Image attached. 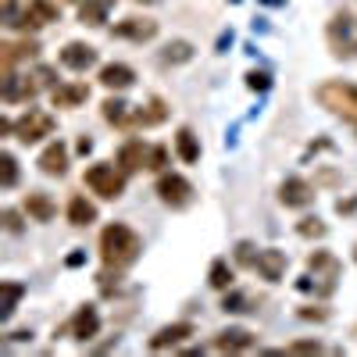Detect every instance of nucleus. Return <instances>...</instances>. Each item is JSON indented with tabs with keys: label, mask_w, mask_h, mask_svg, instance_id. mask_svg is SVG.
<instances>
[{
	"label": "nucleus",
	"mask_w": 357,
	"mask_h": 357,
	"mask_svg": "<svg viewBox=\"0 0 357 357\" xmlns=\"http://www.w3.org/2000/svg\"><path fill=\"white\" fill-rule=\"evenodd\" d=\"M207 282H211L215 289H229V286H232V268H229L225 257H218V261L211 264V272H207Z\"/></svg>",
	"instance_id": "nucleus-29"
},
{
	"label": "nucleus",
	"mask_w": 357,
	"mask_h": 357,
	"mask_svg": "<svg viewBox=\"0 0 357 357\" xmlns=\"http://www.w3.org/2000/svg\"><path fill=\"white\" fill-rule=\"evenodd\" d=\"M165 165H168V151H165V146H151V165H146V168H151V172H165Z\"/></svg>",
	"instance_id": "nucleus-33"
},
{
	"label": "nucleus",
	"mask_w": 357,
	"mask_h": 357,
	"mask_svg": "<svg viewBox=\"0 0 357 357\" xmlns=\"http://www.w3.org/2000/svg\"><path fill=\"white\" fill-rule=\"evenodd\" d=\"M139 254H143V240L129 225L114 222L100 232V257H104L107 268H129V264L139 261Z\"/></svg>",
	"instance_id": "nucleus-2"
},
{
	"label": "nucleus",
	"mask_w": 357,
	"mask_h": 357,
	"mask_svg": "<svg viewBox=\"0 0 357 357\" xmlns=\"http://www.w3.org/2000/svg\"><path fill=\"white\" fill-rule=\"evenodd\" d=\"M36 79H40V82H43V89H47V86H54V82H57V79H54V68H47V65H40V68H36Z\"/></svg>",
	"instance_id": "nucleus-37"
},
{
	"label": "nucleus",
	"mask_w": 357,
	"mask_h": 357,
	"mask_svg": "<svg viewBox=\"0 0 357 357\" xmlns=\"http://www.w3.org/2000/svg\"><path fill=\"white\" fill-rule=\"evenodd\" d=\"M247 86L250 89H268V86H272V79H268V72H250L247 75Z\"/></svg>",
	"instance_id": "nucleus-36"
},
{
	"label": "nucleus",
	"mask_w": 357,
	"mask_h": 357,
	"mask_svg": "<svg viewBox=\"0 0 357 357\" xmlns=\"http://www.w3.org/2000/svg\"><path fill=\"white\" fill-rule=\"evenodd\" d=\"M286 350H289V354H321V343H318V340H296V343H289Z\"/></svg>",
	"instance_id": "nucleus-31"
},
{
	"label": "nucleus",
	"mask_w": 357,
	"mask_h": 357,
	"mask_svg": "<svg viewBox=\"0 0 357 357\" xmlns=\"http://www.w3.org/2000/svg\"><path fill=\"white\" fill-rule=\"evenodd\" d=\"M118 165H122L126 172H139L151 165V146H146L143 139H126L122 146H118Z\"/></svg>",
	"instance_id": "nucleus-14"
},
{
	"label": "nucleus",
	"mask_w": 357,
	"mask_h": 357,
	"mask_svg": "<svg viewBox=\"0 0 357 357\" xmlns=\"http://www.w3.org/2000/svg\"><path fill=\"white\" fill-rule=\"evenodd\" d=\"M68 333H72V340H79V343H89V340H93V336L100 333V314H97V307H93V304L79 307L75 318L68 321Z\"/></svg>",
	"instance_id": "nucleus-10"
},
{
	"label": "nucleus",
	"mask_w": 357,
	"mask_h": 357,
	"mask_svg": "<svg viewBox=\"0 0 357 357\" xmlns=\"http://www.w3.org/2000/svg\"><path fill=\"white\" fill-rule=\"evenodd\" d=\"M168 118V107L161 97H151L146 104L132 107V118H129V129H151V126H161Z\"/></svg>",
	"instance_id": "nucleus-13"
},
{
	"label": "nucleus",
	"mask_w": 357,
	"mask_h": 357,
	"mask_svg": "<svg viewBox=\"0 0 357 357\" xmlns=\"http://www.w3.org/2000/svg\"><path fill=\"white\" fill-rule=\"evenodd\" d=\"M222 307H225V311H247V296H240V293H229L225 301H222Z\"/></svg>",
	"instance_id": "nucleus-35"
},
{
	"label": "nucleus",
	"mask_w": 357,
	"mask_h": 357,
	"mask_svg": "<svg viewBox=\"0 0 357 357\" xmlns=\"http://www.w3.org/2000/svg\"><path fill=\"white\" fill-rule=\"evenodd\" d=\"M54 107H79L89 100V86L86 82H72V86H54V93H50Z\"/></svg>",
	"instance_id": "nucleus-22"
},
{
	"label": "nucleus",
	"mask_w": 357,
	"mask_h": 357,
	"mask_svg": "<svg viewBox=\"0 0 357 357\" xmlns=\"http://www.w3.org/2000/svg\"><path fill=\"white\" fill-rule=\"evenodd\" d=\"M15 136L29 146V143H40V139H47V136H54V118L47 114V111H33L29 107L18 122H15Z\"/></svg>",
	"instance_id": "nucleus-6"
},
{
	"label": "nucleus",
	"mask_w": 357,
	"mask_h": 357,
	"mask_svg": "<svg viewBox=\"0 0 357 357\" xmlns=\"http://www.w3.org/2000/svg\"><path fill=\"white\" fill-rule=\"evenodd\" d=\"M68 222L79 225V229L93 225V222H97V204H89L82 193H75V197L68 200Z\"/></svg>",
	"instance_id": "nucleus-23"
},
{
	"label": "nucleus",
	"mask_w": 357,
	"mask_h": 357,
	"mask_svg": "<svg viewBox=\"0 0 357 357\" xmlns=\"http://www.w3.org/2000/svg\"><path fill=\"white\" fill-rule=\"evenodd\" d=\"M254 257H257V254H254V243H247V240H243L240 247H236V261H240L243 268H254Z\"/></svg>",
	"instance_id": "nucleus-34"
},
{
	"label": "nucleus",
	"mask_w": 357,
	"mask_h": 357,
	"mask_svg": "<svg viewBox=\"0 0 357 357\" xmlns=\"http://www.w3.org/2000/svg\"><path fill=\"white\" fill-rule=\"evenodd\" d=\"M68 4H75V0H68Z\"/></svg>",
	"instance_id": "nucleus-42"
},
{
	"label": "nucleus",
	"mask_w": 357,
	"mask_h": 357,
	"mask_svg": "<svg viewBox=\"0 0 357 357\" xmlns=\"http://www.w3.org/2000/svg\"><path fill=\"white\" fill-rule=\"evenodd\" d=\"M0 22L15 33H29V29L61 22V8L54 0H0Z\"/></svg>",
	"instance_id": "nucleus-1"
},
{
	"label": "nucleus",
	"mask_w": 357,
	"mask_h": 357,
	"mask_svg": "<svg viewBox=\"0 0 357 357\" xmlns=\"http://www.w3.org/2000/svg\"><path fill=\"white\" fill-rule=\"evenodd\" d=\"M40 54V43L36 40H22V43H0V75L15 72L18 61H29V57Z\"/></svg>",
	"instance_id": "nucleus-11"
},
{
	"label": "nucleus",
	"mask_w": 357,
	"mask_h": 357,
	"mask_svg": "<svg viewBox=\"0 0 357 357\" xmlns=\"http://www.w3.org/2000/svg\"><path fill=\"white\" fill-rule=\"evenodd\" d=\"M104 122L118 126V129H129V118H132V104H126L122 97H107L104 100Z\"/></svg>",
	"instance_id": "nucleus-24"
},
{
	"label": "nucleus",
	"mask_w": 357,
	"mask_h": 357,
	"mask_svg": "<svg viewBox=\"0 0 357 357\" xmlns=\"http://www.w3.org/2000/svg\"><path fill=\"white\" fill-rule=\"evenodd\" d=\"M136 4H158V0H136Z\"/></svg>",
	"instance_id": "nucleus-41"
},
{
	"label": "nucleus",
	"mask_w": 357,
	"mask_h": 357,
	"mask_svg": "<svg viewBox=\"0 0 357 357\" xmlns=\"http://www.w3.org/2000/svg\"><path fill=\"white\" fill-rule=\"evenodd\" d=\"M279 200L286 207H307V204H314V186L304 183V178H286L279 186Z\"/></svg>",
	"instance_id": "nucleus-16"
},
{
	"label": "nucleus",
	"mask_w": 357,
	"mask_h": 357,
	"mask_svg": "<svg viewBox=\"0 0 357 357\" xmlns=\"http://www.w3.org/2000/svg\"><path fill=\"white\" fill-rule=\"evenodd\" d=\"M296 232H301V236H307V240H311V236H325V225H321L318 218H304L301 225H296Z\"/></svg>",
	"instance_id": "nucleus-32"
},
{
	"label": "nucleus",
	"mask_w": 357,
	"mask_h": 357,
	"mask_svg": "<svg viewBox=\"0 0 357 357\" xmlns=\"http://www.w3.org/2000/svg\"><path fill=\"white\" fill-rule=\"evenodd\" d=\"M40 172L43 175H65L68 172V146L61 143V139H54V143H47V151L40 154Z\"/></svg>",
	"instance_id": "nucleus-18"
},
{
	"label": "nucleus",
	"mask_w": 357,
	"mask_h": 357,
	"mask_svg": "<svg viewBox=\"0 0 357 357\" xmlns=\"http://www.w3.org/2000/svg\"><path fill=\"white\" fill-rule=\"evenodd\" d=\"M132 82H136V72H132L129 65H122V61H114V65H104V68H100V86L114 89V93L129 89Z\"/></svg>",
	"instance_id": "nucleus-20"
},
{
	"label": "nucleus",
	"mask_w": 357,
	"mask_h": 357,
	"mask_svg": "<svg viewBox=\"0 0 357 357\" xmlns=\"http://www.w3.org/2000/svg\"><path fill=\"white\" fill-rule=\"evenodd\" d=\"M190 57H193V43L175 40V43H168V47L161 50V65H186Z\"/></svg>",
	"instance_id": "nucleus-27"
},
{
	"label": "nucleus",
	"mask_w": 357,
	"mask_h": 357,
	"mask_svg": "<svg viewBox=\"0 0 357 357\" xmlns=\"http://www.w3.org/2000/svg\"><path fill=\"white\" fill-rule=\"evenodd\" d=\"M40 89H43V82L36 79V72H29V75H15V72H8L4 79H0V97H4L8 104L33 100Z\"/></svg>",
	"instance_id": "nucleus-7"
},
{
	"label": "nucleus",
	"mask_w": 357,
	"mask_h": 357,
	"mask_svg": "<svg viewBox=\"0 0 357 357\" xmlns=\"http://www.w3.org/2000/svg\"><path fill=\"white\" fill-rule=\"evenodd\" d=\"M318 104L321 107H329L333 114H340V118H347V122H354V129H357V86H350V82H321L318 86Z\"/></svg>",
	"instance_id": "nucleus-4"
},
{
	"label": "nucleus",
	"mask_w": 357,
	"mask_h": 357,
	"mask_svg": "<svg viewBox=\"0 0 357 357\" xmlns=\"http://www.w3.org/2000/svg\"><path fill=\"white\" fill-rule=\"evenodd\" d=\"M111 4H114V0H79V18H82V25H104Z\"/></svg>",
	"instance_id": "nucleus-26"
},
{
	"label": "nucleus",
	"mask_w": 357,
	"mask_h": 357,
	"mask_svg": "<svg viewBox=\"0 0 357 357\" xmlns=\"http://www.w3.org/2000/svg\"><path fill=\"white\" fill-rule=\"evenodd\" d=\"M286 264H289L286 250L264 247V250H257V257H254V272H257L264 282H279V279L286 275Z\"/></svg>",
	"instance_id": "nucleus-8"
},
{
	"label": "nucleus",
	"mask_w": 357,
	"mask_h": 357,
	"mask_svg": "<svg viewBox=\"0 0 357 357\" xmlns=\"http://www.w3.org/2000/svg\"><path fill=\"white\" fill-rule=\"evenodd\" d=\"M301 318H314V321H325V318H329V311H325V307H314V311H311V307H304V311H301Z\"/></svg>",
	"instance_id": "nucleus-39"
},
{
	"label": "nucleus",
	"mask_w": 357,
	"mask_h": 357,
	"mask_svg": "<svg viewBox=\"0 0 357 357\" xmlns=\"http://www.w3.org/2000/svg\"><path fill=\"white\" fill-rule=\"evenodd\" d=\"M175 154L183 158L186 165H197L200 161V143H197V136H193L190 126H183V129L175 132Z\"/></svg>",
	"instance_id": "nucleus-25"
},
{
	"label": "nucleus",
	"mask_w": 357,
	"mask_h": 357,
	"mask_svg": "<svg viewBox=\"0 0 357 357\" xmlns=\"http://www.w3.org/2000/svg\"><path fill=\"white\" fill-rule=\"evenodd\" d=\"M61 65L72 68V72H86V68H93V65H97V50L89 47V43H65V50H61Z\"/></svg>",
	"instance_id": "nucleus-17"
},
{
	"label": "nucleus",
	"mask_w": 357,
	"mask_h": 357,
	"mask_svg": "<svg viewBox=\"0 0 357 357\" xmlns=\"http://www.w3.org/2000/svg\"><path fill=\"white\" fill-rule=\"evenodd\" d=\"M111 36L132 40V43H146V40L158 36V22H154V18H126V22H118V25L111 29Z\"/></svg>",
	"instance_id": "nucleus-9"
},
{
	"label": "nucleus",
	"mask_w": 357,
	"mask_h": 357,
	"mask_svg": "<svg viewBox=\"0 0 357 357\" xmlns=\"http://www.w3.org/2000/svg\"><path fill=\"white\" fill-rule=\"evenodd\" d=\"M89 151H93V139L82 136V139H79V154H89Z\"/></svg>",
	"instance_id": "nucleus-40"
},
{
	"label": "nucleus",
	"mask_w": 357,
	"mask_h": 357,
	"mask_svg": "<svg viewBox=\"0 0 357 357\" xmlns=\"http://www.w3.org/2000/svg\"><path fill=\"white\" fill-rule=\"evenodd\" d=\"M25 215L33 218V222H54V215H57V204H54L47 193L33 190V193H25Z\"/></svg>",
	"instance_id": "nucleus-21"
},
{
	"label": "nucleus",
	"mask_w": 357,
	"mask_h": 357,
	"mask_svg": "<svg viewBox=\"0 0 357 357\" xmlns=\"http://www.w3.org/2000/svg\"><path fill=\"white\" fill-rule=\"evenodd\" d=\"M354 257H357V250H354Z\"/></svg>",
	"instance_id": "nucleus-43"
},
{
	"label": "nucleus",
	"mask_w": 357,
	"mask_h": 357,
	"mask_svg": "<svg viewBox=\"0 0 357 357\" xmlns=\"http://www.w3.org/2000/svg\"><path fill=\"white\" fill-rule=\"evenodd\" d=\"M254 343H257V340H254L250 329H222L211 347H215L218 354H243V350H250Z\"/></svg>",
	"instance_id": "nucleus-15"
},
{
	"label": "nucleus",
	"mask_w": 357,
	"mask_h": 357,
	"mask_svg": "<svg viewBox=\"0 0 357 357\" xmlns=\"http://www.w3.org/2000/svg\"><path fill=\"white\" fill-rule=\"evenodd\" d=\"M4 229H8V232H18V229H22V218H18V211H4Z\"/></svg>",
	"instance_id": "nucleus-38"
},
{
	"label": "nucleus",
	"mask_w": 357,
	"mask_h": 357,
	"mask_svg": "<svg viewBox=\"0 0 357 357\" xmlns=\"http://www.w3.org/2000/svg\"><path fill=\"white\" fill-rule=\"evenodd\" d=\"M126 168L122 165H89L82 183L89 186V193H97L100 200H118L126 193Z\"/></svg>",
	"instance_id": "nucleus-3"
},
{
	"label": "nucleus",
	"mask_w": 357,
	"mask_h": 357,
	"mask_svg": "<svg viewBox=\"0 0 357 357\" xmlns=\"http://www.w3.org/2000/svg\"><path fill=\"white\" fill-rule=\"evenodd\" d=\"M0 186L4 190H15L18 186V161H15V154H0Z\"/></svg>",
	"instance_id": "nucleus-28"
},
{
	"label": "nucleus",
	"mask_w": 357,
	"mask_h": 357,
	"mask_svg": "<svg viewBox=\"0 0 357 357\" xmlns=\"http://www.w3.org/2000/svg\"><path fill=\"white\" fill-rule=\"evenodd\" d=\"M193 333H197V329H193L190 321H172V325H165V329H158L151 340H146V347H151V350H168V347L186 343Z\"/></svg>",
	"instance_id": "nucleus-12"
},
{
	"label": "nucleus",
	"mask_w": 357,
	"mask_h": 357,
	"mask_svg": "<svg viewBox=\"0 0 357 357\" xmlns=\"http://www.w3.org/2000/svg\"><path fill=\"white\" fill-rule=\"evenodd\" d=\"M25 293V286H18V282H4V307H0V318H11V311H15V304H18V296Z\"/></svg>",
	"instance_id": "nucleus-30"
},
{
	"label": "nucleus",
	"mask_w": 357,
	"mask_h": 357,
	"mask_svg": "<svg viewBox=\"0 0 357 357\" xmlns=\"http://www.w3.org/2000/svg\"><path fill=\"white\" fill-rule=\"evenodd\" d=\"M307 268L314 272V279H325L329 282V289H336V279H340V261L329 254V250H314L307 257Z\"/></svg>",
	"instance_id": "nucleus-19"
},
{
	"label": "nucleus",
	"mask_w": 357,
	"mask_h": 357,
	"mask_svg": "<svg viewBox=\"0 0 357 357\" xmlns=\"http://www.w3.org/2000/svg\"><path fill=\"white\" fill-rule=\"evenodd\" d=\"M154 193L161 197V204L172 207V211H183V207L193 204V183H190V178H183V175H175V172H161Z\"/></svg>",
	"instance_id": "nucleus-5"
}]
</instances>
